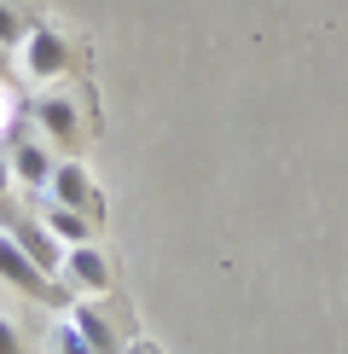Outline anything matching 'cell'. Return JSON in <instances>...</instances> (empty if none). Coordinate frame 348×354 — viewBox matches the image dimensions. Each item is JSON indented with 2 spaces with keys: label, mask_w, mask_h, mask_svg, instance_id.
I'll use <instances>...</instances> for the list:
<instances>
[{
  "label": "cell",
  "mask_w": 348,
  "mask_h": 354,
  "mask_svg": "<svg viewBox=\"0 0 348 354\" xmlns=\"http://www.w3.org/2000/svg\"><path fill=\"white\" fill-rule=\"evenodd\" d=\"M29 116H35L41 140H47L58 157H81V145L93 140V128H99L93 93H87V87H64V82L41 87V93L29 99Z\"/></svg>",
  "instance_id": "6da1fadb"
},
{
  "label": "cell",
  "mask_w": 348,
  "mask_h": 354,
  "mask_svg": "<svg viewBox=\"0 0 348 354\" xmlns=\"http://www.w3.org/2000/svg\"><path fill=\"white\" fill-rule=\"evenodd\" d=\"M64 319L76 326L87 343H93V354H122L128 343H134V319H128V302L116 297H70V308H64Z\"/></svg>",
  "instance_id": "7a4b0ae2"
},
{
  "label": "cell",
  "mask_w": 348,
  "mask_h": 354,
  "mask_svg": "<svg viewBox=\"0 0 348 354\" xmlns=\"http://www.w3.org/2000/svg\"><path fill=\"white\" fill-rule=\"evenodd\" d=\"M18 70H23V82H35V87L70 82V70H76V47H70L64 29H52V24H29Z\"/></svg>",
  "instance_id": "3957f363"
},
{
  "label": "cell",
  "mask_w": 348,
  "mask_h": 354,
  "mask_svg": "<svg viewBox=\"0 0 348 354\" xmlns=\"http://www.w3.org/2000/svg\"><path fill=\"white\" fill-rule=\"evenodd\" d=\"M0 279H6L12 290H23V297H35V302H52V308L70 297V290H58V279H47L35 261L23 256V244L12 239V232H0Z\"/></svg>",
  "instance_id": "277c9868"
},
{
  "label": "cell",
  "mask_w": 348,
  "mask_h": 354,
  "mask_svg": "<svg viewBox=\"0 0 348 354\" xmlns=\"http://www.w3.org/2000/svg\"><path fill=\"white\" fill-rule=\"evenodd\" d=\"M47 198H52V203H64V209H87V215H99V221H105L99 186H93V174H87V163H81V157H58V163H52Z\"/></svg>",
  "instance_id": "5b68a950"
},
{
  "label": "cell",
  "mask_w": 348,
  "mask_h": 354,
  "mask_svg": "<svg viewBox=\"0 0 348 354\" xmlns=\"http://www.w3.org/2000/svg\"><path fill=\"white\" fill-rule=\"evenodd\" d=\"M64 279L81 290V297H110L116 290V261L99 244H70L64 250Z\"/></svg>",
  "instance_id": "8992f818"
},
{
  "label": "cell",
  "mask_w": 348,
  "mask_h": 354,
  "mask_svg": "<svg viewBox=\"0 0 348 354\" xmlns=\"http://www.w3.org/2000/svg\"><path fill=\"white\" fill-rule=\"evenodd\" d=\"M6 232L23 244V256L35 261V268L47 273V279H64V244L52 239L47 221H23V215H12V227H6Z\"/></svg>",
  "instance_id": "52a82bcc"
},
{
  "label": "cell",
  "mask_w": 348,
  "mask_h": 354,
  "mask_svg": "<svg viewBox=\"0 0 348 354\" xmlns=\"http://www.w3.org/2000/svg\"><path fill=\"white\" fill-rule=\"evenodd\" d=\"M6 157H12V180H18L23 192H47L52 163H58L47 140H12V145H6Z\"/></svg>",
  "instance_id": "ba28073f"
},
{
  "label": "cell",
  "mask_w": 348,
  "mask_h": 354,
  "mask_svg": "<svg viewBox=\"0 0 348 354\" xmlns=\"http://www.w3.org/2000/svg\"><path fill=\"white\" fill-rule=\"evenodd\" d=\"M41 221L52 227V239H58V244H93V232H99V215H87V209H64V203H52Z\"/></svg>",
  "instance_id": "9c48e42d"
},
{
  "label": "cell",
  "mask_w": 348,
  "mask_h": 354,
  "mask_svg": "<svg viewBox=\"0 0 348 354\" xmlns=\"http://www.w3.org/2000/svg\"><path fill=\"white\" fill-rule=\"evenodd\" d=\"M23 35H29V18L12 0H0V47H23Z\"/></svg>",
  "instance_id": "30bf717a"
},
{
  "label": "cell",
  "mask_w": 348,
  "mask_h": 354,
  "mask_svg": "<svg viewBox=\"0 0 348 354\" xmlns=\"http://www.w3.org/2000/svg\"><path fill=\"white\" fill-rule=\"evenodd\" d=\"M18 116H23V93H18V82H0V140L18 128Z\"/></svg>",
  "instance_id": "8fae6325"
},
{
  "label": "cell",
  "mask_w": 348,
  "mask_h": 354,
  "mask_svg": "<svg viewBox=\"0 0 348 354\" xmlns=\"http://www.w3.org/2000/svg\"><path fill=\"white\" fill-rule=\"evenodd\" d=\"M52 337H58V354H93V343H87V337L70 326V319H58V331H52Z\"/></svg>",
  "instance_id": "7c38bea8"
},
{
  "label": "cell",
  "mask_w": 348,
  "mask_h": 354,
  "mask_svg": "<svg viewBox=\"0 0 348 354\" xmlns=\"http://www.w3.org/2000/svg\"><path fill=\"white\" fill-rule=\"evenodd\" d=\"M0 354H23V331L12 326L6 314H0Z\"/></svg>",
  "instance_id": "4fadbf2b"
},
{
  "label": "cell",
  "mask_w": 348,
  "mask_h": 354,
  "mask_svg": "<svg viewBox=\"0 0 348 354\" xmlns=\"http://www.w3.org/2000/svg\"><path fill=\"white\" fill-rule=\"evenodd\" d=\"M12 186H18V180H12V157H6V145H0V203H6Z\"/></svg>",
  "instance_id": "5bb4252c"
},
{
  "label": "cell",
  "mask_w": 348,
  "mask_h": 354,
  "mask_svg": "<svg viewBox=\"0 0 348 354\" xmlns=\"http://www.w3.org/2000/svg\"><path fill=\"white\" fill-rule=\"evenodd\" d=\"M0 82H18V58H12V47H0Z\"/></svg>",
  "instance_id": "9a60e30c"
},
{
  "label": "cell",
  "mask_w": 348,
  "mask_h": 354,
  "mask_svg": "<svg viewBox=\"0 0 348 354\" xmlns=\"http://www.w3.org/2000/svg\"><path fill=\"white\" fill-rule=\"evenodd\" d=\"M122 354H163V348H157V343H151V337H134V343H128Z\"/></svg>",
  "instance_id": "2e32d148"
}]
</instances>
